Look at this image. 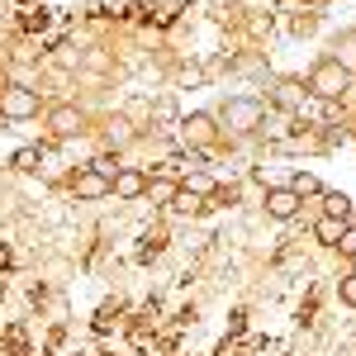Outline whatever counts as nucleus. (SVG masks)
<instances>
[{"mask_svg": "<svg viewBox=\"0 0 356 356\" xmlns=\"http://www.w3.org/2000/svg\"><path fill=\"white\" fill-rule=\"evenodd\" d=\"M261 119H266V105L261 100H252V95H238V100H228L219 114V124L228 134H252V129H261Z\"/></svg>", "mask_w": 356, "mask_h": 356, "instance_id": "obj_1", "label": "nucleus"}, {"mask_svg": "<svg viewBox=\"0 0 356 356\" xmlns=\"http://www.w3.org/2000/svg\"><path fill=\"white\" fill-rule=\"evenodd\" d=\"M347 72L332 62V57H323L314 72H309V95H318V100H342V90H347Z\"/></svg>", "mask_w": 356, "mask_h": 356, "instance_id": "obj_2", "label": "nucleus"}, {"mask_svg": "<svg viewBox=\"0 0 356 356\" xmlns=\"http://www.w3.org/2000/svg\"><path fill=\"white\" fill-rule=\"evenodd\" d=\"M0 114H5V119H29V114H38V90L10 86V90L0 95Z\"/></svg>", "mask_w": 356, "mask_h": 356, "instance_id": "obj_3", "label": "nucleus"}, {"mask_svg": "<svg viewBox=\"0 0 356 356\" xmlns=\"http://www.w3.org/2000/svg\"><path fill=\"white\" fill-rule=\"evenodd\" d=\"M110 195L119 200H138V195H147V171H138V166H119L110 181Z\"/></svg>", "mask_w": 356, "mask_h": 356, "instance_id": "obj_4", "label": "nucleus"}, {"mask_svg": "<svg viewBox=\"0 0 356 356\" xmlns=\"http://www.w3.org/2000/svg\"><path fill=\"white\" fill-rule=\"evenodd\" d=\"M72 191H76V200H105L110 195V176L95 171V166H81L76 181H72Z\"/></svg>", "mask_w": 356, "mask_h": 356, "instance_id": "obj_5", "label": "nucleus"}, {"mask_svg": "<svg viewBox=\"0 0 356 356\" xmlns=\"http://www.w3.org/2000/svg\"><path fill=\"white\" fill-rule=\"evenodd\" d=\"M300 195L290 191V186H275V191H266V214H271V219H295V214H300Z\"/></svg>", "mask_w": 356, "mask_h": 356, "instance_id": "obj_6", "label": "nucleus"}, {"mask_svg": "<svg viewBox=\"0 0 356 356\" xmlns=\"http://www.w3.org/2000/svg\"><path fill=\"white\" fill-rule=\"evenodd\" d=\"M81 124H86V119H81L76 105H57V110L48 114V129H53L57 138H76V134H81Z\"/></svg>", "mask_w": 356, "mask_h": 356, "instance_id": "obj_7", "label": "nucleus"}, {"mask_svg": "<svg viewBox=\"0 0 356 356\" xmlns=\"http://www.w3.org/2000/svg\"><path fill=\"white\" fill-rule=\"evenodd\" d=\"M181 134H186L191 147H204V143H214V119H209V114H191V119L181 124Z\"/></svg>", "mask_w": 356, "mask_h": 356, "instance_id": "obj_8", "label": "nucleus"}, {"mask_svg": "<svg viewBox=\"0 0 356 356\" xmlns=\"http://www.w3.org/2000/svg\"><path fill=\"white\" fill-rule=\"evenodd\" d=\"M332 62H337L347 76H356V33H342V38L332 43Z\"/></svg>", "mask_w": 356, "mask_h": 356, "instance_id": "obj_9", "label": "nucleus"}, {"mask_svg": "<svg viewBox=\"0 0 356 356\" xmlns=\"http://www.w3.org/2000/svg\"><path fill=\"white\" fill-rule=\"evenodd\" d=\"M342 228H347V219H328V214H318V223H314V238H318L323 247H337Z\"/></svg>", "mask_w": 356, "mask_h": 356, "instance_id": "obj_10", "label": "nucleus"}, {"mask_svg": "<svg viewBox=\"0 0 356 356\" xmlns=\"http://www.w3.org/2000/svg\"><path fill=\"white\" fill-rule=\"evenodd\" d=\"M323 214H328V219H347V214H352V200H347V195H323Z\"/></svg>", "mask_w": 356, "mask_h": 356, "instance_id": "obj_11", "label": "nucleus"}, {"mask_svg": "<svg viewBox=\"0 0 356 356\" xmlns=\"http://www.w3.org/2000/svg\"><path fill=\"white\" fill-rule=\"evenodd\" d=\"M290 191H295V195H300V200H304V195H318V191H323V186H318V176H314V171H300V176L290 181Z\"/></svg>", "mask_w": 356, "mask_h": 356, "instance_id": "obj_12", "label": "nucleus"}, {"mask_svg": "<svg viewBox=\"0 0 356 356\" xmlns=\"http://www.w3.org/2000/svg\"><path fill=\"white\" fill-rule=\"evenodd\" d=\"M181 191H191V195H200V200H204V195H214V181H209L204 171H191V181H186Z\"/></svg>", "mask_w": 356, "mask_h": 356, "instance_id": "obj_13", "label": "nucleus"}, {"mask_svg": "<svg viewBox=\"0 0 356 356\" xmlns=\"http://www.w3.org/2000/svg\"><path fill=\"white\" fill-rule=\"evenodd\" d=\"M147 195H152L157 204H171V200H176V186H166V181H147Z\"/></svg>", "mask_w": 356, "mask_h": 356, "instance_id": "obj_14", "label": "nucleus"}, {"mask_svg": "<svg viewBox=\"0 0 356 356\" xmlns=\"http://www.w3.org/2000/svg\"><path fill=\"white\" fill-rule=\"evenodd\" d=\"M337 295H342V304H347V309H356V275L352 271L337 280Z\"/></svg>", "mask_w": 356, "mask_h": 356, "instance_id": "obj_15", "label": "nucleus"}, {"mask_svg": "<svg viewBox=\"0 0 356 356\" xmlns=\"http://www.w3.org/2000/svg\"><path fill=\"white\" fill-rule=\"evenodd\" d=\"M171 209H176V214H191V209H200V195H191V191H176Z\"/></svg>", "mask_w": 356, "mask_h": 356, "instance_id": "obj_16", "label": "nucleus"}, {"mask_svg": "<svg viewBox=\"0 0 356 356\" xmlns=\"http://www.w3.org/2000/svg\"><path fill=\"white\" fill-rule=\"evenodd\" d=\"M15 166H19V171H33V166H38V147H19V152H15Z\"/></svg>", "mask_w": 356, "mask_h": 356, "instance_id": "obj_17", "label": "nucleus"}, {"mask_svg": "<svg viewBox=\"0 0 356 356\" xmlns=\"http://www.w3.org/2000/svg\"><path fill=\"white\" fill-rule=\"evenodd\" d=\"M337 252H342V257H356V228H352V223L342 228V238H337Z\"/></svg>", "mask_w": 356, "mask_h": 356, "instance_id": "obj_18", "label": "nucleus"}, {"mask_svg": "<svg viewBox=\"0 0 356 356\" xmlns=\"http://www.w3.org/2000/svg\"><path fill=\"white\" fill-rule=\"evenodd\" d=\"M110 143H129V124H124V119H114V124H110Z\"/></svg>", "mask_w": 356, "mask_h": 356, "instance_id": "obj_19", "label": "nucleus"}, {"mask_svg": "<svg viewBox=\"0 0 356 356\" xmlns=\"http://www.w3.org/2000/svg\"><path fill=\"white\" fill-rule=\"evenodd\" d=\"M223 5H233V0H214V10H223Z\"/></svg>", "mask_w": 356, "mask_h": 356, "instance_id": "obj_20", "label": "nucleus"}, {"mask_svg": "<svg viewBox=\"0 0 356 356\" xmlns=\"http://www.w3.org/2000/svg\"><path fill=\"white\" fill-rule=\"evenodd\" d=\"M352 275H356V257H352Z\"/></svg>", "mask_w": 356, "mask_h": 356, "instance_id": "obj_21", "label": "nucleus"}]
</instances>
